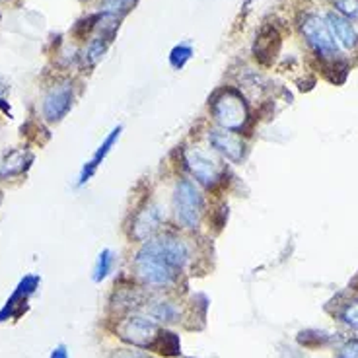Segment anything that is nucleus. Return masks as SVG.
<instances>
[{
	"mask_svg": "<svg viewBox=\"0 0 358 358\" xmlns=\"http://www.w3.org/2000/svg\"><path fill=\"white\" fill-rule=\"evenodd\" d=\"M193 259L187 238L178 232H160L143 242L133 261L134 275L144 287L168 290L176 287L179 275Z\"/></svg>",
	"mask_w": 358,
	"mask_h": 358,
	"instance_id": "obj_1",
	"label": "nucleus"
},
{
	"mask_svg": "<svg viewBox=\"0 0 358 358\" xmlns=\"http://www.w3.org/2000/svg\"><path fill=\"white\" fill-rule=\"evenodd\" d=\"M171 210L179 228L189 230V232L197 230L206 210L205 195L197 181L189 178H181L176 181L173 191H171Z\"/></svg>",
	"mask_w": 358,
	"mask_h": 358,
	"instance_id": "obj_2",
	"label": "nucleus"
},
{
	"mask_svg": "<svg viewBox=\"0 0 358 358\" xmlns=\"http://www.w3.org/2000/svg\"><path fill=\"white\" fill-rule=\"evenodd\" d=\"M210 115L216 127H222L234 133H242L250 123V106L238 90L222 88L210 98Z\"/></svg>",
	"mask_w": 358,
	"mask_h": 358,
	"instance_id": "obj_3",
	"label": "nucleus"
},
{
	"mask_svg": "<svg viewBox=\"0 0 358 358\" xmlns=\"http://www.w3.org/2000/svg\"><path fill=\"white\" fill-rule=\"evenodd\" d=\"M183 166L189 171L193 181H197L201 187L215 189L224 181L226 170L222 166V158L206 148V146H189L183 150Z\"/></svg>",
	"mask_w": 358,
	"mask_h": 358,
	"instance_id": "obj_4",
	"label": "nucleus"
},
{
	"mask_svg": "<svg viewBox=\"0 0 358 358\" xmlns=\"http://www.w3.org/2000/svg\"><path fill=\"white\" fill-rule=\"evenodd\" d=\"M300 31L306 37L308 45L323 59H337L339 57V43L335 41L327 22L317 14H304L300 22Z\"/></svg>",
	"mask_w": 358,
	"mask_h": 358,
	"instance_id": "obj_5",
	"label": "nucleus"
},
{
	"mask_svg": "<svg viewBox=\"0 0 358 358\" xmlns=\"http://www.w3.org/2000/svg\"><path fill=\"white\" fill-rule=\"evenodd\" d=\"M119 337L127 343H131L134 347H143V349H154L156 341L160 337V327L158 323L150 320L146 313H134L129 315L127 320L119 323Z\"/></svg>",
	"mask_w": 358,
	"mask_h": 358,
	"instance_id": "obj_6",
	"label": "nucleus"
},
{
	"mask_svg": "<svg viewBox=\"0 0 358 358\" xmlns=\"http://www.w3.org/2000/svg\"><path fill=\"white\" fill-rule=\"evenodd\" d=\"M206 143L208 148L215 150L220 158L232 162V164H240L245 156V143L238 133L222 129V127H215L206 133Z\"/></svg>",
	"mask_w": 358,
	"mask_h": 358,
	"instance_id": "obj_7",
	"label": "nucleus"
},
{
	"mask_svg": "<svg viewBox=\"0 0 358 358\" xmlns=\"http://www.w3.org/2000/svg\"><path fill=\"white\" fill-rule=\"evenodd\" d=\"M166 222V213L162 210L158 203H146L143 208H138L131 222V238L136 242H148L156 234H160V228Z\"/></svg>",
	"mask_w": 358,
	"mask_h": 358,
	"instance_id": "obj_8",
	"label": "nucleus"
},
{
	"mask_svg": "<svg viewBox=\"0 0 358 358\" xmlns=\"http://www.w3.org/2000/svg\"><path fill=\"white\" fill-rule=\"evenodd\" d=\"M72 101H74V94H72V84L71 82H59L49 88V92L45 94L43 111L45 121L49 123H59L72 108Z\"/></svg>",
	"mask_w": 358,
	"mask_h": 358,
	"instance_id": "obj_9",
	"label": "nucleus"
},
{
	"mask_svg": "<svg viewBox=\"0 0 358 358\" xmlns=\"http://www.w3.org/2000/svg\"><path fill=\"white\" fill-rule=\"evenodd\" d=\"M144 313L156 323H176L179 322V306L168 296H152L143 304Z\"/></svg>",
	"mask_w": 358,
	"mask_h": 358,
	"instance_id": "obj_10",
	"label": "nucleus"
},
{
	"mask_svg": "<svg viewBox=\"0 0 358 358\" xmlns=\"http://www.w3.org/2000/svg\"><path fill=\"white\" fill-rule=\"evenodd\" d=\"M325 22H327V26L331 29L335 41H337L341 47H345V49H355V47H357L358 31L357 27L350 24V20L343 18L337 12H329V14L325 16Z\"/></svg>",
	"mask_w": 358,
	"mask_h": 358,
	"instance_id": "obj_11",
	"label": "nucleus"
},
{
	"mask_svg": "<svg viewBox=\"0 0 358 358\" xmlns=\"http://www.w3.org/2000/svg\"><path fill=\"white\" fill-rule=\"evenodd\" d=\"M121 131H123L121 127H115V129L108 134V138L99 144V148L94 152V156L86 162V166H84L80 171V179H78V185H80V187L84 183H88L90 178H92V176L96 173V170L101 166V162L108 158V154L111 152V148L115 146L117 141H119V136H121Z\"/></svg>",
	"mask_w": 358,
	"mask_h": 358,
	"instance_id": "obj_12",
	"label": "nucleus"
},
{
	"mask_svg": "<svg viewBox=\"0 0 358 358\" xmlns=\"http://www.w3.org/2000/svg\"><path fill=\"white\" fill-rule=\"evenodd\" d=\"M34 156L27 154L26 150H14L6 156V160L0 166V176L2 178H10V176H20L22 171L27 170V166L31 164Z\"/></svg>",
	"mask_w": 358,
	"mask_h": 358,
	"instance_id": "obj_13",
	"label": "nucleus"
},
{
	"mask_svg": "<svg viewBox=\"0 0 358 358\" xmlns=\"http://www.w3.org/2000/svg\"><path fill=\"white\" fill-rule=\"evenodd\" d=\"M278 34L275 29H271V27H265V29H261L259 37H257V41H255V57L265 63V57H275V53L278 51Z\"/></svg>",
	"mask_w": 358,
	"mask_h": 358,
	"instance_id": "obj_14",
	"label": "nucleus"
},
{
	"mask_svg": "<svg viewBox=\"0 0 358 358\" xmlns=\"http://www.w3.org/2000/svg\"><path fill=\"white\" fill-rule=\"evenodd\" d=\"M39 285V278L37 277H26L22 282H20V287L16 288V292L12 294V298H10V302L6 304V308L0 312V322L6 317V313L8 315H12V312H14V308H16V302H24L27 296L31 294L34 290H36V287Z\"/></svg>",
	"mask_w": 358,
	"mask_h": 358,
	"instance_id": "obj_15",
	"label": "nucleus"
},
{
	"mask_svg": "<svg viewBox=\"0 0 358 358\" xmlns=\"http://www.w3.org/2000/svg\"><path fill=\"white\" fill-rule=\"evenodd\" d=\"M136 0H103L101 2V16H108L111 20L121 22L127 14L134 8Z\"/></svg>",
	"mask_w": 358,
	"mask_h": 358,
	"instance_id": "obj_16",
	"label": "nucleus"
},
{
	"mask_svg": "<svg viewBox=\"0 0 358 358\" xmlns=\"http://www.w3.org/2000/svg\"><path fill=\"white\" fill-rule=\"evenodd\" d=\"M152 350H158V352L166 355V357H173V355H178L179 352L178 335L170 331H160V337H158V341H156V345H154Z\"/></svg>",
	"mask_w": 358,
	"mask_h": 358,
	"instance_id": "obj_17",
	"label": "nucleus"
},
{
	"mask_svg": "<svg viewBox=\"0 0 358 358\" xmlns=\"http://www.w3.org/2000/svg\"><path fill=\"white\" fill-rule=\"evenodd\" d=\"M113 263H115V255L111 250H103L98 255V261H96V267H94V280L99 282L103 278L108 277L113 268Z\"/></svg>",
	"mask_w": 358,
	"mask_h": 358,
	"instance_id": "obj_18",
	"label": "nucleus"
},
{
	"mask_svg": "<svg viewBox=\"0 0 358 358\" xmlns=\"http://www.w3.org/2000/svg\"><path fill=\"white\" fill-rule=\"evenodd\" d=\"M191 57H193V47L191 45H176L170 53V64L176 71H179V69H183L191 61Z\"/></svg>",
	"mask_w": 358,
	"mask_h": 358,
	"instance_id": "obj_19",
	"label": "nucleus"
},
{
	"mask_svg": "<svg viewBox=\"0 0 358 358\" xmlns=\"http://www.w3.org/2000/svg\"><path fill=\"white\" fill-rule=\"evenodd\" d=\"M331 4L347 20H358V0H331Z\"/></svg>",
	"mask_w": 358,
	"mask_h": 358,
	"instance_id": "obj_20",
	"label": "nucleus"
},
{
	"mask_svg": "<svg viewBox=\"0 0 358 358\" xmlns=\"http://www.w3.org/2000/svg\"><path fill=\"white\" fill-rule=\"evenodd\" d=\"M341 320L358 331V300H352L349 304H345V308L341 310Z\"/></svg>",
	"mask_w": 358,
	"mask_h": 358,
	"instance_id": "obj_21",
	"label": "nucleus"
},
{
	"mask_svg": "<svg viewBox=\"0 0 358 358\" xmlns=\"http://www.w3.org/2000/svg\"><path fill=\"white\" fill-rule=\"evenodd\" d=\"M339 358H358V341H349L339 349Z\"/></svg>",
	"mask_w": 358,
	"mask_h": 358,
	"instance_id": "obj_22",
	"label": "nucleus"
},
{
	"mask_svg": "<svg viewBox=\"0 0 358 358\" xmlns=\"http://www.w3.org/2000/svg\"><path fill=\"white\" fill-rule=\"evenodd\" d=\"M113 358H150L148 355H144L141 350H117Z\"/></svg>",
	"mask_w": 358,
	"mask_h": 358,
	"instance_id": "obj_23",
	"label": "nucleus"
},
{
	"mask_svg": "<svg viewBox=\"0 0 358 358\" xmlns=\"http://www.w3.org/2000/svg\"><path fill=\"white\" fill-rule=\"evenodd\" d=\"M51 358H69V352L64 347H57V349L51 352Z\"/></svg>",
	"mask_w": 358,
	"mask_h": 358,
	"instance_id": "obj_24",
	"label": "nucleus"
},
{
	"mask_svg": "<svg viewBox=\"0 0 358 358\" xmlns=\"http://www.w3.org/2000/svg\"><path fill=\"white\" fill-rule=\"evenodd\" d=\"M4 92H6V88H4V84L0 82V99H2V96H4Z\"/></svg>",
	"mask_w": 358,
	"mask_h": 358,
	"instance_id": "obj_25",
	"label": "nucleus"
}]
</instances>
